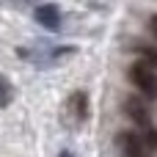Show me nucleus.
<instances>
[{
	"instance_id": "nucleus-1",
	"label": "nucleus",
	"mask_w": 157,
	"mask_h": 157,
	"mask_svg": "<svg viewBox=\"0 0 157 157\" xmlns=\"http://www.w3.org/2000/svg\"><path fill=\"white\" fill-rule=\"evenodd\" d=\"M130 83L138 88L141 97L146 99H157V69H152L144 61H135L130 66Z\"/></svg>"
},
{
	"instance_id": "nucleus-2",
	"label": "nucleus",
	"mask_w": 157,
	"mask_h": 157,
	"mask_svg": "<svg viewBox=\"0 0 157 157\" xmlns=\"http://www.w3.org/2000/svg\"><path fill=\"white\" fill-rule=\"evenodd\" d=\"M124 113H127V116H130V119H132L144 132L155 130V124H152V113H149L144 97H127V99H124Z\"/></svg>"
},
{
	"instance_id": "nucleus-3",
	"label": "nucleus",
	"mask_w": 157,
	"mask_h": 157,
	"mask_svg": "<svg viewBox=\"0 0 157 157\" xmlns=\"http://www.w3.org/2000/svg\"><path fill=\"white\" fill-rule=\"evenodd\" d=\"M116 141H119V149H121L124 157H146L149 155V146H146L144 135H138V132H132V130L119 132Z\"/></svg>"
},
{
	"instance_id": "nucleus-4",
	"label": "nucleus",
	"mask_w": 157,
	"mask_h": 157,
	"mask_svg": "<svg viewBox=\"0 0 157 157\" xmlns=\"http://www.w3.org/2000/svg\"><path fill=\"white\" fill-rule=\"evenodd\" d=\"M33 17H36V22H39L41 28H47V30H58V28H61V11H58V6H52V3L39 6V8L33 11Z\"/></svg>"
},
{
	"instance_id": "nucleus-5",
	"label": "nucleus",
	"mask_w": 157,
	"mask_h": 157,
	"mask_svg": "<svg viewBox=\"0 0 157 157\" xmlns=\"http://www.w3.org/2000/svg\"><path fill=\"white\" fill-rule=\"evenodd\" d=\"M72 110H75V116H77L80 121L88 116V97H86L83 91H77V94L72 97Z\"/></svg>"
},
{
	"instance_id": "nucleus-6",
	"label": "nucleus",
	"mask_w": 157,
	"mask_h": 157,
	"mask_svg": "<svg viewBox=\"0 0 157 157\" xmlns=\"http://www.w3.org/2000/svg\"><path fill=\"white\" fill-rule=\"evenodd\" d=\"M11 97H14V91H11V83H8V77L0 72V110H3V108H8Z\"/></svg>"
},
{
	"instance_id": "nucleus-7",
	"label": "nucleus",
	"mask_w": 157,
	"mask_h": 157,
	"mask_svg": "<svg viewBox=\"0 0 157 157\" xmlns=\"http://www.w3.org/2000/svg\"><path fill=\"white\" fill-rule=\"evenodd\" d=\"M138 52H141V61L144 63H149L152 69H157V47H141Z\"/></svg>"
},
{
	"instance_id": "nucleus-8",
	"label": "nucleus",
	"mask_w": 157,
	"mask_h": 157,
	"mask_svg": "<svg viewBox=\"0 0 157 157\" xmlns=\"http://www.w3.org/2000/svg\"><path fill=\"white\" fill-rule=\"evenodd\" d=\"M149 30H152V33H155V36H157V14H155V17H152V19H149Z\"/></svg>"
},
{
	"instance_id": "nucleus-9",
	"label": "nucleus",
	"mask_w": 157,
	"mask_h": 157,
	"mask_svg": "<svg viewBox=\"0 0 157 157\" xmlns=\"http://www.w3.org/2000/svg\"><path fill=\"white\" fill-rule=\"evenodd\" d=\"M58 157H75V155H72L69 149H63V152H61V155H58Z\"/></svg>"
}]
</instances>
